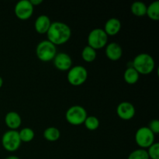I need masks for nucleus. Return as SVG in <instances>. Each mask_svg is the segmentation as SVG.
<instances>
[{
	"mask_svg": "<svg viewBox=\"0 0 159 159\" xmlns=\"http://www.w3.org/2000/svg\"><path fill=\"white\" fill-rule=\"evenodd\" d=\"M48 40L55 46L65 44L69 40L71 36L70 26L63 22L55 21L51 23L47 33Z\"/></svg>",
	"mask_w": 159,
	"mask_h": 159,
	"instance_id": "nucleus-1",
	"label": "nucleus"
},
{
	"mask_svg": "<svg viewBox=\"0 0 159 159\" xmlns=\"http://www.w3.org/2000/svg\"><path fill=\"white\" fill-rule=\"evenodd\" d=\"M131 65L140 75H149L155 69V61L149 54L141 53L134 58Z\"/></svg>",
	"mask_w": 159,
	"mask_h": 159,
	"instance_id": "nucleus-2",
	"label": "nucleus"
},
{
	"mask_svg": "<svg viewBox=\"0 0 159 159\" xmlns=\"http://www.w3.org/2000/svg\"><path fill=\"white\" fill-rule=\"evenodd\" d=\"M88 46L94 50L105 48L108 43V36L102 28H96L89 32L87 38Z\"/></svg>",
	"mask_w": 159,
	"mask_h": 159,
	"instance_id": "nucleus-3",
	"label": "nucleus"
},
{
	"mask_svg": "<svg viewBox=\"0 0 159 159\" xmlns=\"http://www.w3.org/2000/svg\"><path fill=\"white\" fill-rule=\"evenodd\" d=\"M36 54L39 60L43 62L53 61L57 54V48L49 40H44L40 41L36 48Z\"/></svg>",
	"mask_w": 159,
	"mask_h": 159,
	"instance_id": "nucleus-4",
	"label": "nucleus"
},
{
	"mask_svg": "<svg viewBox=\"0 0 159 159\" xmlns=\"http://www.w3.org/2000/svg\"><path fill=\"white\" fill-rule=\"evenodd\" d=\"M88 116L86 110L83 107L75 105L68 109L65 113L67 122L73 126H79L84 124Z\"/></svg>",
	"mask_w": 159,
	"mask_h": 159,
	"instance_id": "nucleus-5",
	"label": "nucleus"
},
{
	"mask_svg": "<svg viewBox=\"0 0 159 159\" xmlns=\"http://www.w3.org/2000/svg\"><path fill=\"white\" fill-rule=\"evenodd\" d=\"M1 142L3 148L9 152H16L22 143L19 136V132L12 130H9L3 134Z\"/></svg>",
	"mask_w": 159,
	"mask_h": 159,
	"instance_id": "nucleus-6",
	"label": "nucleus"
},
{
	"mask_svg": "<svg viewBox=\"0 0 159 159\" xmlns=\"http://www.w3.org/2000/svg\"><path fill=\"white\" fill-rule=\"evenodd\" d=\"M88 78V71L82 65L72 66L68 71L67 79L71 85L79 86L85 83Z\"/></svg>",
	"mask_w": 159,
	"mask_h": 159,
	"instance_id": "nucleus-7",
	"label": "nucleus"
},
{
	"mask_svg": "<svg viewBox=\"0 0 159 159\" xmlns=\"http://www.w3.org/2000/svg\"><path fill=\"white\" fill-rule=\"evenodd\" d=\"M134 139L140 148L146 150L155 143V135L148 127H141L135 133Z\"/></svg>",
	"mask_w": 159,
	"mask_h": 159,
	"instance_id": "nucleus-8",
	"label": "nucleus"
},
{
	"mask_svg": "<svg viewBox=\"0 0 159 159\" xmlns=\"http://www.w3.org/2000/svg\"><path fill=\"white\" fill-rule=\"evenodd\" d=\"M34 7L30 0H20L14 7V13L20 20H27L32 16Z\"/></svg>",
	"mask_w": 159,
	"mask_h": 159,
	"instance_id": "nucleus-9",
	"label": "nucleus"
},
{
	"mask_svg": "<svg viewBox=\"0 0 159 159\" xmlns=\"http://www.w3.org/2000/svg\"><path fill=\"white\" fill-rule=\"evenodd\" d=\"M53 64L57 70L61 71H68L72 67V59L66 53H57L53 59Z\"/></svg>",
	"mask_w": 159,
	"mask_h": 159,
	"instance_id": "nucleus-10",
	"label": "nucleus"
},
{
	"mask_svg": "<svg viewBox=\"0 0 159 159\" xmlns=\"http://www.w3.org/2000/svg\"><path fill=\"white\" fill-rule=\"evenodd\" d=\"M116 113L117 116L124 120H130L133 119L136 113L135 107L131 102H122L116 107Z\"/></svg>",
	"mask_w": 159,
	"mask_h": 159,
	"instance_id": "nucleus-11",
	"label": "nucleus"
},
{
	"mask_svg": "<svg viewBox=\"0 0 159 159\" xmlns=\"http://www.w3.org/2000/svg\"><path fill=\"white\" fill-rule=\"evenodd\" d=\"M105 54L108 59L111 61H118L122 57L123 48L116 42H110L105 47Z\"/></svg>",
	"mask_w": 159,
	"mask_h": 159,
	"instance_id": "nucleus-12",
	"label": "nucleus"
},
{
	"mask_svg": "<svg viewBox=\"0 0 159 159\" xmlns=\"http://www.w3.org/2000/svg\"><path fill=\"white\" fill-rule=\"evenodd\" d=\"M5 124L9 130H16L22 124V118L18 113L15 111L8 112L5 116Z\"/></svg>",
	"mask_w": 159,
	"mask_h": 159,
	"instance_id": "nucleus-13",
	"label": "nucleus"
},
{
	"mask_svg": "<svg viewBox=\"0 0 159 159\" xmlns=\"http://www.w3.org/2000/svg\"><path fill=\"white\" fill-rule=\"evenodd\" d=\"M51 21L47 15H40L36 19L34 22V28L35 30L40 34H45L48 33Z\"/></svg>",
	"mask_w": 159,
	"mask_h": 159,
	"instance_id": "nucleus-14",
	"label": "nucleus"
},
{
	"mask_svg": "<svg viewBox=\"0 0 159 159\" xmlns=\"http://www.w3.org/2000/svg\"><path fill=\"white\" fill-rule=\"evenodd\" d=\"M121 22L117 18H110L106 22L103 30L105 31L107 36L116 35L121 30Z\"/></svg>",
	"mask_w": 159,
	"mask_h": 159,
	"instance_id": "nucleus-15",
	"label": "nucleus"
},
{
	"mask_svg": "<svg viewBox=\"0 0 159 159\" xmlns=\"http://www.w3.org/2000/svg\"><path fill=\"white\" fill-rule=\"evenodd\" d=\"M139 78L140 74L132 66L128 67L124 71V79L127 84L134 85V84L137 83L138 81L139 80Z\"/></svg>",
	"mask_w": 159,
	"mask_h": 159,
	"instance_id": "nucleus-16",
	"label": "nucleus"
},
{
	"mask_svg": "<svg viewBox=\"0 0 159 159\" xmlns=\"http://www.w3.org/2000/svg\"><path fill=\"white\" fill-rule=\"evenodd\" d=\"M146 15L148 16L153 21H158L159 20V1L153 2L150 5L147 6V12Z\"/></svg>",
	"mask_w": 159,
	"mask_h": 159,
	"instance_id": "nucleus-17",
	"label": "nucleus"
},
{
	"mask_svg": "<svg viewBox=\"0 0 159 159\" xmlns=\"http://www.w3.org/2000/svg\"><path fill=\"white\" fill-rule=\"evenodd\" d=\"M130 10L132 14L136 16H144L147 12V5L143 2H134L132 3Z\"/></svg>",
	"mask_w": 159,
	"mask_h": 159,
	"instance_id": "nucleus-18",
	"label": "nucleus"
},
{
	"mask_svg": "<svg viewBox=\"0 0 159 159\" xmlns=\"http://www.w3.org/2000/svg\"><path fill=\"white\" fill-rule=\"evenodd\" d=\"M60 130L55 127H49L43 131V138L48 141H56L60 138Z\"/></svg>",
	"mask_w": 159,
	"mask_h": 159,
	"instance_id": "nucleus-19",
	"label": "nucleus"
},
{
	"mask_svg": "<svg viewBox=\"0 0 159 159\" xmlns=\"http://www.w3.org/2000/svg\"><path fill=\"white\" fill-rule=\"evenodd\" d=\"M96 57H97V53H96V50L93 48H90L89 46H85V48L82 49V57L83 61L88 63H91V62L94 61L96 60Z\"/></svg>",
	"mask_w": 159,
	"mask_h": 159,
	"instance_id": "nucleus-20",
	"label": "nucleus"
},
{
	"mask_svg": "<svg viewBox=\"0 0 159 159\" xmlns=\"http://www.w3.org/2000/svg\"><path fill=\"white\" fill-rule=\"evenodd\" d=\"M18 132L21 142H30L34 140V137H35V133H34V130L30 128V127H24Z\"/></svg>",
	"mask_w": 159,
	"mask_h": 159,
	"instance_id": "nucleus-21",
	"label": "nucleus"
},
{
	"mask_svg": "<svg viewBox=\"0 0 159 159\" xmlns=\"http://www.w3.org/2000/svg\"><path fill=\"white\" fill-rule=\"evenodd\" d=\"M85 127L89 130H96L99 127V120L96 116H88L84 124Z\"/></svg>",
	"mask_w": 159,
	"mask_h": 159,
	"instance_id": "nucleus-22",
	"label": "nucleus"
},
{
	"mask_svg": "<svg viewBox=\"0 0 159 159\" xmlns=\"http://www.w3.org/2000/svg\"><path fill=\"white\" fill-rule=\"evenodd\" d=\"M127 159H149L148 155L147 150L142 148L137 149L133 151L130 155H128Z\"/></svg>",
	"mask_w": 159,
	"mask_h": 159,
	"instance_id": "nucleus-23",
	"label": "nucleus"
},
{
	"mask_svg": "<svg viewBox=\"0 0 159 159\" xmlns=\"http://www.w3.org/2000/svg\"><path fill=\"white\" fill-rule=\"evenodd\" d=\"M148 155L149 159H159V143L155 142L148 148Z\"/></svg>",
	"mask_w": 159,
	"mask_h": 159,
	"instance_id": "nucleus-24",
	"label": "nucleus"
},
{
	"mask_svg": "<svg viewBox=\"0 0 159 159\" xmlns=\"http://www.w3.org/2000/svg\"><path fill=\"white\" fill-rule=\"evenodd\" d=\"M149 129L153 132L154 134H159V121L158 120H153L149 124Z\"/></svg>",
	"mask_w": 159,
	"mask_h": 159,
	"instance_id": "nucleus-25",
	"label": "nucleus"
},
{
	"mask_svg": "<svg viewBox=\"0 0 159 159\" xmlns=\"http://www.w3.org/2000/svg\"><path fill=\"white\" fill-rule=\"evenodd\" d=\"M30 2L31 4L33 5V6H39L40 4H41L42 2H43V1L42 0H30Z\"/></svg>",
	"mask_w": 159,
	"mask_h": 159,
	"instance_id": "nucleus-26",
	"label": "nucleus"
},
{
	"mask_svg": "<svg viewBox=\"0 0 159 159\" xmlns=\"http://www.w3.org/2000/svg\"><path fill=\"white\" fill-rule=\"evenodd\" d=\"M5 159H20L19 157L16 156V155H10V156H8L7 158H6Z\"/></svg>",
	"mask_w": 159,
	"mask_h": 159,
	"instance_id": "nucleus-27",
	"label": "nucleus"
},
{
	"mask_svg": "<svg viewBox=\"0 0 159 159\" xmlns=\"http://www.w3.org/2000/svg\"><path fill=\"white\" fill-rule=\"evenodd\" d=\"M2 85H3V79L0 76V89L2 87Z\"/></svg>",
	"mask_w": 159,
	"mask_h": 159,
	"instance_id": "nucleus-28",
	"label": "nucleus"
}]
</instances>
